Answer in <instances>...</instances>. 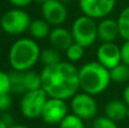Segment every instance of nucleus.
<instances>
[{"label": "nucleus", "mask_w": 129, "mask_h": 128, "mask_svg": "<svg viewBox=\"0 0 129 128\" xmlns=\"http://www.w3.org/2000/svg\"><path fill=\"white\" fill-rule=\"evenodd\" d=\"M41 74L42 90L52 99L67 100L79 90V70L70 62L61 61L54 66L43 67Z\"/></svg>", "instance_id": "1"}, {"label": "nucleus", "mask_w": 129, "mask_h": 128, "mask_svg": "<svg viewBox=\"0 0 129 128\" xmlns=\"http://www.w3.org/2000/svg\"><path fill=\"white\" fill-rule=\"evenodd\" d=\"M111 83L110 70L98 61L83 65L79 69V88L89 95L103 93Z\"/></svg>", "instance_id": "2"}, {"label": "nucleus", "mask_w": 129, "mask_h": 128, "mask_svg": "<svg viewBox=\"0 0 129 128\" xmlns=\"http://www.w3.org/2000/svg\"><path fill=\"white\" fill-rule=\"evenodd\" d=\"M41 50L34 39L16 40L9 50V62L16 72H27L40 60Z\"/></svg>", "instance_id": "3"}, {"label": "nucleus", "mask_w": 129, "mask_h": 128, "mask_svg": "<svg viewBox=\"0 0 129 128\" xmlns=\"http://www.w3.org/2000/svg\"><path fill=\"white\" fill-rule=\"evenodd\" d=\"M71 34L74 42L86 49L93 45L98 39V24L93 18H89L85 15L79 16L74 20Z\"/></svg>", "instance_id": "4"}, {"label": "nucleus", "mask_w": 129, "mask_h": 128, "mask_svg": "<svg viewBox=\"0 0 129 128\" xmlns=\"http://www.w3.org/2000/svg\"><path fill=\"white\" fill-rule=\"evenodd\" d=\"M32 20L25 10L19 8L6 11L0 18L1 29L10 35H19L29 28Z\"/></svg>", "instance_id": "5"}, {"label": "nucleus", "mask_w": 129, "mask_h": 128, "mask_svg": "<svg viewBox=\"0 0 129 128\" xmlns=\"http://www.w3.org/2000/svg\"><path fill=\"white\" fill-rule=\"evenodd\" d=\"M48 99L49 97L42 88L36 91H28L23 95L20 100V112L27 119H36L41 117Z\"/></svg>", "instance_id": "6"}, {"label": "nucleus", "mask_w": 129, "mask_h": 128, "mask_svg": "<svg viewBox=\"0 0 129 128\" xmlns=\"http://www.w3.org/2000/svg\"><path fill=\"white\" fill-rule=\"evenodd\" d=\"M70 107L73 113L83 120H89L96 117L98 113V103L93 95L85 92L77 93L71 98Z\"/></svg>", "instance_id": "7"}, {"label": "nucleus", "mask_w": 129, "mask_h": 128, "mask_svg": "<svg viewBox=\"0 0 129 128\" xmlns=\"http://www.w3.org/2000/svg\"><path fill=\"white\" fill-rule=\"evenodd\" d=\"M117 0H79V8L85 16L93 19H103L112 13Z\"/></svg>", "instance_id": "8"}, {"label": "nucleus", "mask_w": 129, "mask_h": 128, "mask_svg": "<svg viewBox=\"0 0 129 128\" xmlns=\"http://www.w3.org/2000/svg\"><path fill=\"white\" fill-rule=\"evenodd\" d=\"M41 13L43 19L56 27L63 24L67 19V8L60 0H50L42 4Z\"/></svg>", "instance_id": "9"}, {"label": "nucleus", "mask_w": 129, "mask_h": 128, "mask_svg": "<svg viewBox=\"0 0 129 128\" xmlns=\"http://www.w3.org/2000/svg\"><path fill=\"white\" fill-rule=\"evenodd\" d=\"M67 115V104L63 100L49 98L43 108L41 118L49 125H57L60 124Z\"/></svg>", "instance_id": "10"}, {"label": "nucleus", "mask_w": 129, "mask_h": 128, "mask_svg": "<svg viewBox=\"0 0 129 128\" xmlns=\"http://www.w3.org/2000/svg\"><path fill=\"white\" fill-rule=\"evenodd\" d=\"M96 57H98V62H100L107 69L111 70L112 68L121 63L120 47H118L114 42L102 43L98 48Z\"/></svg>", "instance_id": "11"}, {"label": "nucleus", "mask_w": 129, "mask_h": 128, "mask_svg": "<svg viewBox=\"0 0 129 128\" xmlns=\"http://www.w3.org/2000/svg\"><path fill=\"white\" fill-rule=\"evenodd\" d=\"M48 39H49V42L51 44V48H54L60 52H66V50L74 43V38L71 32L60 26L52 28Z\"/></svg>", "instance_id": "12"}, {"label": "nucleus", "mask_w": 129, "mask_h": 128, "mask_svg": "<svg viewBox=\"0 0 129 128\" xmlns=\"http://www.w3.org/2000/svg\"><path fill=\"white\" fill-rule=\"evenodd\" d=\"M120 36L119 26L117 19L112 18H103L98 24V38L102 43L114 42L117 38Z\"/></svg>", "instance_id": "13"}, {"label": "nucleus", "mask_w": 129, "mask_h": 128, "mask_svg": "<svg viewBox=\"0 0 129 128\" xmlns=\"http://www.w3.org/2000/svg\"><path fill=\"white\" fill-rule=\"evenodd\" d=\"M128 108L125 101L121 100H112V101L108 102L107 106L104 108V113L105 117H108L109 119L113 120V121H120L123 120L125 118H127V112Z\"/></svg>", "instance_id": "14"}, {"label": "nucleus", "mask_w": 129, "mask_h": 128, "mask_svg": "<svg viewBox=\"0 0 129 128\" xmlns=\"http://www.w3.org/2000/svg\"><path fill=\"white\" fill-rule=\"evenodd\" d=\"M28 31H29V34L32 35V38L36 39V40H42V39L49 38L50 33H51L50 24L47 20L43 19V18L32 20Z\"/></svg>", "instance_id": "15"}, {"label": "nucleus", "mask_w": 129, "mask_h": 128, "mask_svg": "<svg viewBox=\"0 0 129 128\" xmlns=\"http://www.w3.org/2000/svg\"><path fill=\"white\" fill-rule=\"evenodd\" d=\"M40 60L43 63V67L54 66L61 62V52L54 48H49L41 51Z\"/></svg>", "instance_id": "16"}, {"label": "nucleus", "mask_w": 129, "mask_h": 128, "mask_svg": "<svg viewBox=\"0 0 129 128\" xmlns=\"http://www.w3.org/2000/svg\"><path fill=\"white\" fill-rule=\"evenodd\" d=\"M24 85L26 92L28 91H36L42 88V79L41 74H38L33 70L24 72Z\"/></svg>", "instance_id": "17"}, {"label": "nucleus", "mask_w": 129, "mask_h": 128, "mask_svg": "<svg viewBox=\"0 0 129 128\" xmlns=\"http://www.w3.org/2000/svg\"><path fill=\"white\" fill-rule=\"evenodd\" d=\"M117 22H118L120 36L125 41H129V6L122 9V11L119 14L117 18Z\"/></svg>", "instance_id": "18"}, {"label": "nucleus", "mask_w": 129, "mask_h": 128, "mask_svg": "<svg viewBox=\"0 0 129 128\" xmlns=\"http://www.w3.org/2000/svg\"><path fill=\"white\" fill-rule=\"evenodd\" d=\"M110 77L112 82L116 83H125L129 81V66L125 63H119L110 70Z\"/></svg>", "instance_id": "19"}, {"label": "nucleus", "mask_w": 129, "mask_h": 128, "mask_svg": "<svg viewBox=\"0 0 129 128\" xmlns=\"http://www.w3.org/2000/svg\"><path fill=\"white\" fill-rule=\"evenodd\" d=\"M9 77H10L11 91L17 93V94L24 95L26 93L25 85H24V73L13 70L11 73H9Z\"/></svg>", "instance_id": "20"}, {"label": "nucleus", "mask_w": 129, "mask_h": 128, "mask_svg": "<svg viewBox=\"0 0 129 128\" xmlns=\"http://www.w3.org/2000/svg\"><path fill=\"white\" fill-rule=\"evenodd\" d=\"M84 48L82 45L77 44V43L74 42L68 49L66 50V57L70 62H76V61H79L80 59L84 56Z\"/></svg>", "instance_id": "21"}, {"label": "nucleus", "mask_w": 129, "mask_h": 128, "mask_svg": "<svg viewBox=\"0 0 129 128\" xmlns=\"http://www.w3.org/2000/svg\"><path fill=\"white\" fill-rule=\"evenodd\" d=\"M60 128H84V120L74 113H68L59 124Z\"/></svg>", "instance_id": "22"}, {"label": "nucleus", "mask_w": 129, "mask_h": 128, "mask_svg": "<svg viewBox=\"0 0 129 128\" xmlns=\"http://www.w3.org/2000/svg\"><path fill=\"white\" fill-rule=\"evenodd\" d=\"M93 128H118L117 122L105 116L96 117L93 121Z\"/></svg>", "instance_id": "23"}, {"label": "nucleus", "mask_w": 129, "mask_h": 128, "mask_svg": "<svg viewBox=\"0 0 129 128\" xmlns=\"http://www.w3.org/2000/svg\"><path fill=\"white\" fill-rule=\"evenodd\" d=\"M11 85H10V77L4 70H0V94L10 93Z\"/></svg>", "instance_id": "24"}, {"label": "nucleus", "mask_w": 129, "mask_h": 128, "mask_svg": "<svg viewBox=\"0 0 129 128\" xmlns=\"http://www.w3.org/2000/svg\"><path fill=\"white\" fill-rule=\"evenodd\" d=\"M11 106V97L9 93L0 94V112H5Z\"/></svg>", "instance_id": "25"}, {"label": "nucleus", "mask_w": 129, "mask_h": 128, "mask_svg": "<svg viewBox=\"0 0 129 128\" xmlns=\"http://www.w3.org/2000/svg\"><path fill=\"white\" fill-rule=\"evenodd\" d=\"M121 52V62L129 66V41H125L120 48Z\"/></svg>", "instance_id": "26"}, {"label": "nucleus", "mask_w": 129, "mask_h": 128, "mask_svg": "<svg viewBox=\"0 0 129 128\" xmlns=\"http://www.w3.org/2000/svg\"><path fill=\"white\" fill-rule=\"evenodd\" d=\"M33 1L34 0H9V2H10L15 8H19V9L29 6Z\"/></svg>", "instance_id": "27"}, {"label": "nucleus", "mask_w": 129, "mask_h": 128, "mask_svg": "<svg viewBox=\"0 0 129 128\" xmlns=\"http://www.w3.org/2000/svg\"><path fill=\"white\" fill-rule=\"evenodd\" d=\"M122 98H123V101L127 103V106L129 107V84L126 86L125 91H123V94H122Z\"/></svg>", "instance_id": "28"}, {"label": "nucleus", "mask_w": 129, "mask_h": 128, "mask_svg": "<svg viewBox=\"0 0 129 128\" xmlns=\"http://www.w3.org/2000/svg\"><path fill=\"white\" fill-rule=\"evenodd\" d=\"M0 128H9V126L4 121L2 118H0Z\"/></svg>", "instance_id": "29"}, {"label": "nucleus", "mask_w": 129, "mask_h": 128, "mask_svg": "<svg viewBox=\"0 0 129 128\" xmlns=\"http://www.w3.org/2000/svg\"><path fill=\"white\" fill-rule=\"evenodd\" d=\"M9 128H27L26 126H24V125H18V124H16V125H11Z\"/></svg>", "instance_id": "30"}, {"label": "nucleus", "mask_w": 129, "mask_h": 128, "mask_svg": "<svg viewBox=\"0 0 129 128\" xmlns=\"http://www.w3.org/2000/svg\"><path fill=\"white\" fill-rule=\"evenodd\" d=\"M34 1H36V2H40V4L42 5V4H44V2H47V1H50V0H34Z\"/></svg>", "instance_id": "31"}, {"label": "nucleus", "mask_w": 129, "mask_h": 128, "mask_svg": "<svg viewBox=\"0 0 129 128\" xmlns=\"http://www.w3.org/2000/svg\"><path fill=\"white\" fill-rule=\"evenodd\" d=\"M127 118H129V108H128V112H127Z\"/></svg>", "instance_id": "32"}]
</instances>
